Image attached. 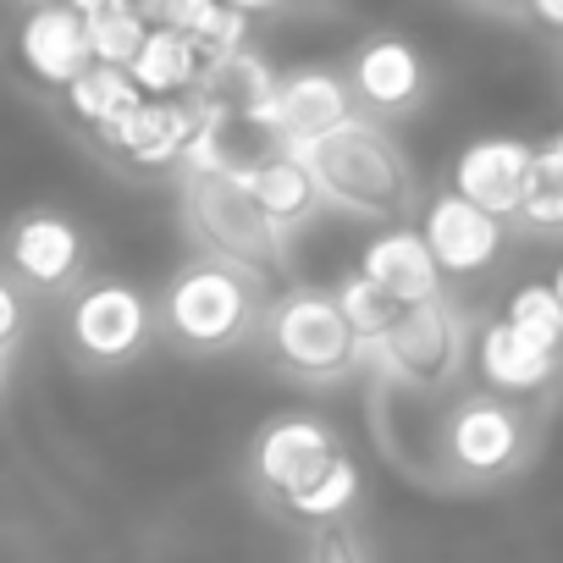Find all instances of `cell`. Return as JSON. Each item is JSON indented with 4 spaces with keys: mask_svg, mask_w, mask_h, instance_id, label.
I'll return each mask as SVG.
<instances>
[{
    "mask_svg": "<svg viewBox=\"0 0 563 563\" xmlns=\"http://www.w3.org/2000/svg\"><path fill=\"white\" fill-rule=\"evenodd\" d=\"M475 360H481V376L492 382V393H541V387H552L563 354H552L536 338H525L519 327L497 321V327L481 332Z\"/></svg>",
    "mask_w": 563,
    "mask_h": 563,
    "instance_id": "ac0fdd59",
    "label": "cell"
},
{
    "mask_svg": "<svg viewBox=\"0 0 563 563\" xmlns=\"http://www.w3.org/2000/svg\"><path fill=\"white\" fill-rule=\"evenodd\" d=\"M530 453V426L525 415L497 398V393H481V398H464L453 404L448 426H442V459L453 475L464 481H503L525 464Z\"/></svg>",
    "mask_w": 563,
    "mask_h": 563,
    "instance_id": "5b68a950",
    "label": "cell"
},
{
    "mask_svg": "<svg viewBox=\"0 0 563 563\" xmlns=\"http://www.w3.org/2000/svg\"><path fill=\"white\" fill-rule=\"evenodd\" d=\"M519 221L536 227V232H563V177L541 166V150H536V183H530V194H525Z\"/></svg>",
    "mask_w": 563,
    "mask_h": 563,
    "instance_id": "4316f807",
    "label": "cell"
},
{
    "mask_svg": "<svg viewBox=\"0 0 563 563\" xmlns=\"http://www.w3.org/2000/svg\"><path fill=\"white\" fill-rule=\"evenodd\" d=\"M343 122H354V89H349L343 73H327V67L288 73V78L276 84L271 106L254 117V128H260L276 150L316 144V139L338 133Z\"/></svg>",
    "mask_w": 563,
    "mask_h": 563,
    "instance_id": "52a82bcc",
    "label": "cell"
},
{
    "mask_svg": "<svg viewBox=\"0 0 563 563\" xmlns=\"http://www.w3.org/2000/svg\"><path fill=\"white\" fill-rule=\"evenodd\" d=\"M327 453H338V448H332V431H327L321 420L294 415V420H276V426L260 431L254 470H260V481H265L271 492H288V486H294L305 470H316Z\"/></svg>",
    "mask_w": 563,
    "mask_h": 563,
    "instance_id": "d6986e66",
    "label": "cell"
},
{
    "mask_svg": "<svg viewBox=\"0 0 563 563\" xmlns=\"http://www.w3.org/2000/svg\"><path fill=\"white\" fill-rule=\"evenodd\" d=\"M150 23L177 29V34L205 56V67H210V62H227V56H238V51H249V45H243L249 12H238V7H210V0H194V7H155Z\"/></svg>",
    "mask_w": 563,
    "mask_h": 563,
    "instance_id": "44dd1931",
    "label": "cell"
},
{
    "mask_svg": "<svg viewBox=\"0 0 563 563\" xmlns=\"http://www.w3.org/2000/svg\"><path fill=\"white\" fill-rule=\"evenodd\" d=\"M0 382H7V354H0Z\"/></svg>",
    "mask_w": 563,
    "mask_h": 563,
    "instance_id": "1f68e13d",
    "label": "cell"
},
{
    "mask_svg": "<svg viewBox=\"0 0 563 563\" xmlns=\"http://www.w3.org/2000/svg\"><path fill=\"white\" fill-rule=\"evenodd\" d=\"M552 294L563 299V265H558V276H552Z\"/></svg>",
    "mask_w": 563,
    "mask_h": 563,
    "instance_id": "4dcf8cb0",
    "label": "cell"
},
{
    "mask_svg": "<svg viewBox=\"0 0 563 563\" xmlns=\"http://www.w3.org/2000/svg\"><path fill=\"white\" fill-rule=\"evenodd\" d=\"M420 238L431 243L437 265H442V271H453V276L481 271V265H492V260L503 254V221H497V216H486V210H475V205H470V199H459L453 188H448V194H437V199L426 205Z\"/></svg>",
    "mask_w": 563,
    "mask_h": 563,
    "instance_id": "9a60e30c",
    "label": "cell"
},
{
    "mask_svg": "<svg viewBox=\"0 0 563 563\" xmlns=\"http://www.w3.org/2000/svg\"><path fill=\"white\" fill-rule=\"evenodd\" d=\"M530 183H536V150L519 139H475V144H464V155L453 166V194L497 221L525 210Z\"/></svg>",
    "mask_w": 563,
    "mask_h": 563,
    "instance_id": "30bf717a",
    "label": "cell"
},
{
    "mask_svg": "<svg viewBox=\"0 0 563 563\" xmlns=\"http://www.w3.org/2000/svg\"><path fill=\"white\" fill-rule=\"evenodd\" d=\"M29 332V305H23V288L12 276H0V354H12Z\"/></svg>",
    "mask_w": 563,
    "mask_h": 563,
    "instance_id": "83f0119b",
    "label": "cell"
},
{
    "mask_svg": "<svg viewBox=\"0 0 563 563\" xmlns=\"http://www.w3.org/2000/svg\"><path fill=\"white\" fill-rule=\"evenodd\" d=\"M265 349L271 360L299 376V382H332L343 371L360 365V338L349 332L343 310L332 294L321 288H294V294H282L265 316Z\"/></svg>",
    "mask_w": 563,
    "mask_h": 563,
    "instance_id": "277c9868",
    "label": "cell"
},
{
    "mask_svg": "<svg viewBox=\"0 0 563 563\" xmlns=\"http://www.w3.org/2000/svg\"><path fill=\"white\" fill-rule=\"evenodd\" d=\"M332 299H338L349 332L360 338V349H382L393 338V327L404 321V305H393L371 276H343L338 288H332Z\"/></svg>",
    "mask_w": 563,
    "mask_h": 563,
    "instance_id": "d4e9b609",
    "label": "cell"
},
{
    "mask_svg": "<svg viewBox=\"0 0 563 563\" xmlns=\"http://www.w3.org/2000/svg\"><path fill=\"white\" fill-rule=\"evenodd\" d=\"M288 155L316 177V188H321V199H327L332 210H349V216H360V221H393V227L415 210L409 161H404L398 144H393L376 122H365V117H354V122H343L338 133H327V139H316V144H299V150H288Z\"/></svg>",
    "mask_w": 563,
    "mask_h": 563,
    "instance_id": "6da1fadb",
    "label": "cell"
},
{
    "mask_svg": "<svg viewBox=\"0 0 563 563\" xmlns=\"http://www.w3.org/2000/svg\"><path fill=\"white\" fill-rule=\"evenodd\" d=\"M18 62H23V73L34 84L67 95L95 67L84 12L78 7H40V12H29L23 29H18Z\"/></svg>",
    "mask_w": 563,
    "mask_h": 563,
    "instance_id": "4fadbf2b",
    "label": "cell"
},
{
    "mask_svg": "<svg viewBox=\"0 0 563 563\" xmlns=\"http://www.w3.org/2000/svg\"><path fill=\"white\" fill-rule=\"evenodd\" d=\"M276 84H282V78L265 67V56H260V51H238V56H227V62H210V67H205V78H199V89H194V106H199L205 117L249 122V128H254V117L271 106Z\"/></svg>",
    "mask_w": 563,
    "mask_h": 563,
    "instance_id": "2e32d148",
    "label": "cell"
},
{
    "mask_svg": "<svg viewBox=\"0 0 563 563\" xmlns=\"http://www.w3.org/2000/svg\"><path fill=\"white\" fill-rule=\"evenodd\" d=\"M238 183L249 188V199L288 232V227H299V221H310L327 199H321V188H316V177L288 155V150H276V155H265V161H249L243 172H238Z\"/></svg>",
    "mask_w": 563,
    "mask_h": 563,
    "instance_id": "e0dca14e",
    "label": "cell"
},
{
    "mask_svg": "<svg viewBox=\"0 0 563 563\" xmlns=\"http://www.w3.org/2000/svg\"><path fill=\"white\" fill-rule=\"evenodd\" d=\"M276 497H282V508H288V514L327 525V519L349 514V503L360 497V470H354L343 453H327L316 470H305L288 492H276Z\"/></svg>",
    "mask_w": 563,
    "mask_h": 563,
    "instance_id": "7402d4cb",
    "label": "cell"
},
{
    "mask_svg": "<svg viewBox=\"0 0 563 563\" xmlns=\"http://www.w3.org/2000/svg\"><path fill=\"white\" fill-rule=\"evenodd\" d=\"M541 166H547V172H558V177H563V133H552V144H547V150H541Z\"/></svg>",
    "mask_w": 563,
    "mask_h": 563,
    "instance_id": "f546056e",
    "label": "cell"
},
{
    "mask_svg": "<svg viewBox=\"0 0 563 563\" xmlns=\"http://www.w3.org/2000/svg\"><path fill=\"white\" fill-rule=\"evenodd\" d=\"M84 12V29H89V51H95V67H133L144 40H150V12L144 7H117V0H100V7H78Z\"/></svg>",
    "mask_w": 563,
    "mask_h": 563,
    "instance_id": "603a6c76",
    "label": "cell"
},
{
    "mask_svg": "<svg viewBox=\"0 0 563 563\" xmlns=\"http://www.w3.org/2000/svg\"><path fill=\"white\" fill-rule=\"evenodd\" d=\"M321 563H360V552H354V541H349V536H332V541H327V552H321Z\"/></svg>",
    "mask_w": 563,
    "mask_h": 563,
    "instance_id": "f1b7e54d",
    "label": "cell"
},
{
    "mask_svg": "<svg viewBox=\"0 0 563 563\" xmlns=\"http://www.w3.org/2000/svg\"><path fill=\"white\" fill-rule=\"evenodd\" d=\"M150 305L139 288L128 282H95L73 299V316H67V332H73V349L95 365H122L133 360L144 343H150Z\"/></svg>",
    "mask_w": 563,
    "mask_h": 563,
    "instance_id": "ba28073f",
    "label": "cell"
},
{
    "mask_svg": "<svg viewBox=\"0 0 563 563\" xmlns=\"http://www.w3.org/2000/svg\"><path fill=\"white\" fill-rule=\"evenodd\" d=\"M144 106V89L133 84V73H122V67H89L73 89H67V111L89 128V133H100L106 122H117V117H128V111H139Z\"/></svg>",
    "mask_w": 563,
    "mask_h": 563,
    "instance_id": "cb8c5ba5",
    "label": "cell"
},
{
    "mask_svg": "<svg viewBox=\"0 0 563 563\" xmlns=\"http://www.w3.org/2000/svg\"><path fill=\"white\" fill-rule=\"evenodd\" d=\"M128 73L144 89V100H188L199 89V78H205V56L177 29L155 23L150 40H144V51H139V62Z\"/></svg>",
    "mask_w": 563,
    "mask_h": 563,
    "instance_id": "ffe728a7",
    "label": "cell"
},
{
    "mask_svg": "<svg viewBox=\"0 0 563 563\" xmlns=\"http://www.w3.org/2000/svg\"><path fill=\"white\" fill-rule=\"evenodd\" d=\"M254 316H260L254 276L227 265V260H205V254L194 265H183L161 294V327L188 354L238 349L254 332Z\"/></svg>",
    "mask_w": 563,
    "mask_h": 563,
    "instance_id": "7a4b0ae2",
    "label": "cell"
},
{
    "mask_svg": "<svg viewBox=\"0 0 563 563\" xmlns=\"http://www.w3.org/2000/svg\"><path fill=\"white\" fill-rule=\"evenodd\" d=\"M349 89L371 117H409L426 100V62L404 34H371L349 62Z\"/></svg>",
    "mask_w": 563,
    "mask_h": 563,
    "instance_id": "7c38bea8",
    "label": "cell"
},
{
    "mask_svg": "<svg viewBox=\"0 0 563 563\" xmlns=\"http://www.w3.org/2000/svg\"><path fill=\"white\" fill-rule=\"evenodd\" d=\"M199 128H205V111H199L194 95H188V100H144L139 111L106 122L95 139H100L111 155H122V161L155 172V166H183L188 150H194V139H199Z\"/></svg>",
    "mask_w": 563,
    "mask_h": 563,
    "instance_id": "9c48e42d",
    "label": "cell"
},
{
    "mask_svg": "<svg viewBox=\"0 0 563 563\" xmlns=\"http://www.w3.org/2000/svg\"><path fill=\"white\" fill-rule=\"evenodd\" d=\"M371 354L382 360V371L393 382L431 393V387H448L464 371L470 343H464V321L453 316V305L448 299H431V305L404 310V321L393 327V338L382 349H371Z\"/></svg>",
    "mask_w": 563,
    "mask_h": 563,
    "instance_id": "8992f818",
    "label": "cell"
},
{
    "mask_svg": "<svg viewBox=\"0 0 563 563\" xmlns=\"http://www.w3.org/2000/svg\"><path fill=\"white\" fill-rule=\"evenodd\" d=\"M360 276H371L376 288H382L393 305H404V310L442 299V265H437L431 243H426L415 227H387V232H376V238L365 243V254H360Z\"/></svg>",
    "mask_w": 563,
    "mask_h": 563,
    "instance_id": "5bb4252c",
    "label": "cell"
},
{
    "mask_svg": "<svg viewBox=\"0 0 563 563\" xmlns=\"http://www.w3.org/2000/svg\"><path fill=\"white\" fill-rule=\"evenodd\" d=\"M183 216L205 260H227L249 276L282 271V260H288L282 227L249 199L238 172H183Z\"/></svg>",
    "mask_w": 563,
    "mask_h": 563,
    "instance_id": "3957f363",
    "label": "cell"
},
{
    "mask_svg": "<svg viewBox=\"0 0 563 563\" xmlns=\"http://www.w3.org/2000/svg\"><path fill=\"white\" fill-rule=\"evenodd\" d=\"M84 254H89L84 249V232L62 210H29L7 232V265H12V276L29 282V288H40V294L73 288L78 271H84Z\"/></svg>",
    "mask_w": 563,
    "mask_h": 563,
    "instance_id": "8fae6325",
    "label": "cell"
},
{
    "mask_svg": "<svg viewBox=\"0 0 563 563\" xmlns=\"http://www.w3.org/2000/svg\"><path fill=\"white\" fill-rule=\"evenodd\" d=\"M508 327H519L525 338H536L541 349L563 354V299L552 294V282H525V288L508 299Z\"/></svg>",
    "mask_w": 563,
    "mask_h": 563,
    "instance_id": "484cf974",
    "label": "cell"
}]
</instances>
